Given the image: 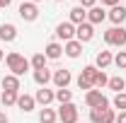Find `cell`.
I'll use <instances>...</instances> for the list:
<instances>
[{
	"instance_id": "cell-21",
	"label": "cell",
	"mask_w": 126,
	"mask_h": 123,
	"mask_svg": "<svg viewBox=\"0 0 126 123\" xmlns=\"http://www.w3.org/2000/svg\"><path fill=\"white\" fill-rule=\"evenodd\" d=\"M39 121L41 123H56L58 121V113H56V111H53V109H41V113H39Z\"/></svg>"
},
{
	"instance_id": "cell-4",
	"label": "cell",
	"mask_w": 126,
	"mask_h": 123,
	"mask_svg": "<svg viewBox=\"0 0 126 123\" xmlns=\"http://www.w3.org/2000/svg\"><path fill=\"white\" fill-rule=\"evenodd\" d=\"M104 41L109 46H126V29L124 27H111L104 31Z\"/></svg>"
},
{
	"instance_id": "cell-14",
	"label": "cell",
	"mask_w": 126,
	"mask_h": 123,
	"mask_svg": "<svg viewBox=\"0 0 126 123\" xmlns=\"http://www.w3.org/2000/svg\"><path fill=\"white\" fill-rule=\"evenodd\" d=\"M0 85H2V89H5V92H19V77L12 75V73L2 77V82H0Z\"/></svg>"
},
{
	"instance_id": "cell-39",
	"label": "cell",
	"mask_w": 126,
	"mask_h": 123,
	"mask_svg": "<svg viewBox=\"0 0 126 123\" xmlns=\"http://www.w3.org/2000/svg\"><path fill=\"white\" fill-rule=\"evenodd\" d=\"M0 97H2V92H0Z\"/></svg>"
},
{
	"instance_id": "cell-3",
	"label": "cell",
	"mask_w": 126,
	"mask_h": 123,
	"mask_svg": "<svg viewBox=\"0 0 126 123\" xmlns=\"http://www.w3.org/2000/svg\"><path fill=\"white\" fill-rule=\"evenodd\" d=\"M85 104L90 109H109V99L99 92V89H90V92L85 94Z\"/></svg>"
},
{
	"instance_id": "cell-12",
	"label": "cell",
	"mask_w": 126,
	"mask_h": 123,
	"mask_svg": "<svg viewBox=\"0 0 126 123\" xmlns=\"http://www.w3.org/2000/svg\"><path fill=\"white\" fill-rule=\"evenodd\" d=\"M63 53H65L68 58H78L80 53H82V44H80L78 39H73V41H65V46H63Z\"/></svg>"
},
{
	"instance_id": "cell-34",
	"label": "cell",
	"mask_w": 126,
	"mask_h": 123,
	"mask_svg": "<svg viewBox=\"0 0 126 123\" xmlns=\"http://www.w3.org/2000/svg\"><path fill=\"white\" fill-rule=\"evenodd\" d=\"M10 2H12V0H0V10H2V7H10Z\"/></svg>"
},
{
	"instance_id": "cell-35",
	"label": "cell",
	"mask_w": 126,
	"mask_h": 123,
	"mask_svg": "<svg viewBox=\"0 0 126 123\" xmlns=\"http://www.w3.org/2000/svg\"><path fill=\"white\" fill-rule=\"evenodd\" d=\"M0 123H10V121H7V116H5V111H0Z\"/></svg>"
},
{
	"instance_id": "cell-18",
	"label": "cell",
	"mask_w": 126,
	"mask_h": 123,
	"mask_svg": "<svg viewBox=\"0 0 126 123\" xmlns=\"http://www.w3.org/2000/svg\"><path fill=\"white\" fill-rule=\"evenodd\" d=\"M70 22H73V24H75V27H78V24H82V22H87V12H85V7H73V10H70Z\"/></svg>"
},
{
	"instance_id": "cell-10",
	"label": "cell",
	"mask_w": 126,
	"mask_h": 123,
	"mask_svg": "<svg viewBox=\"0 0 126 123\" xmlns=\"http://www.w3.org/2000/svg\"><path fill=\"white\" fill-rule=\"evenodd\" d=\"M104 19H107V12H104L99 5H94V7H90V10H87V22H90L92 27H94V24H102Z\"/></svg>"
},
{
	"instance_id": "cell-31",
	"label": "cell",
	"mask_w": 126,
	"mask_h": 123,
	"mask_svg": "<svg viewBox=\"0 0 126 123\" xmlns=\"http://www.w3.org/2000/svg\"><path fill=\"white\" fill-rule=\"evenodd\" d=\"M94 5H97V0H80V7H85V10H90Z\"/></svg>"
},
{
	"instance_id": "cell-13",
	"label": "cell",
	"mask_w": 126,
	"mask_h": 123,
	"mask_svg": "<svg viewBox=\"0 0 126 123\" xmlns=\"http://www.w3.org/2000/svg\"><path fill=\"white\" fill-rule=\"evenodd\" d=\"M53 99H56V92H51V89H46V87L36 89V94H34V101H39V104H44V106H48Z\"/></svg>"
},
{
	"instance_id": "cell-7",
	"label": "cell",
	"mask_w": 126,
	"mask_h": 123,
	"mask_svg": "<svg viewBox=\"0 0 126 123\" xmlns=\"http://www.w3.org/2000/svg\"><path fill=\"white\" fill-rule=\"evenodd\" d=\"M17 12H19V17H22L24 22H34V19L39 17V7H36V2L29 0V2H22Z\"/></svg>"
},
{
	"instance_id": "cell-1",
	"label": "cell",
	"mask_w": 126,
	"mask_h": 123,
	"mask_svg": "<svg viewBox=\"0 0 126 123\" xmlns=\"http://www.w3.org/2000/svg\"><path fill=\"white\" fill-rule=\"evenodd\" d=\"M5 63H7V68L12 70V75H17V77H22V75H24V73H27V70L32 68V65H29V61H27L22 53H17V51L7 53Z\"/></svg>"
},
{
	"instance_id": "cell-2",
	"label": "cell",
	"mask_w": 126,
	"mask_h": 123,
	"mask_svg": "<svg viewBox=\"0 0 126 123\" xmlns=\"http://www.w3.org/2000/svg\"><path fill=\"white\" fill-rule=\"evenodd\" d=\"M94 75H97V68L94 65H85L82 73H80V77H78V87L85 89V92L94 89Z\"/></svg>"
},
{
	"instance_id": "cell-29",
	"label": "cell",
	"mask_w": 126,
	"mask_h": 123,
	"mask_svg": "<svg viewBox=\"0 0 126 123\" xmlns=\"http://www.w3.org/2000/svg\"><path fill=\"white\" fill-rule=\"evenodd\" d=\"M114 121H116L114 109H104V113H102V123H114Z\"/></svg>"
},
{
	"instance_id": "cell-37",
	"label": "cell",
	"mask_w": 126,
	"mask_h": 123,
	"mask_svg": "<svg viewBox=\"0 0 126 123\" xmlns=\"http://www.w3.org/2000/svg\"><path fill=\"white\" fill-rule=\"evenodd\" d=\"M32 2H41V0H32Z\"/></svg>"
},
{
	"instance_id": "cell-11",
	"label": "cell",
	"mask_w": 126,
	"mask_h": 123,
	"mask_svg": "<svg viewBox=\"0 0 126 123\" xmlns=\"http://www.w3.org/2000/svg\"><path fill=\"white\" fill-rule=\"evenodd\" d=\"M0 39L2 41H15L17 39V27L10 24V22H2L0 24Z\"/></svg>"
},
{
	"instance_id": "cell-6",
	"label": "cell",
	"mask_w": 126,
	"mask_h": 123,
	"mask_svg": "<svg viewBox=\"0 0 126 123\" xmlns=\"http://www.w3.org/2000/svg\"><path fill=\"white\" fill-rule=\"evenodd\" d=\"M75 39H78L80 44H87V41H92L94 39V27L90 22H82L75 27Z\"/></svg>"
},
{
	"instance_id": "cell-9",
	"label": "cell",
	"mask_w": 126,
	"mask_h": 123,
	"mask_svg": "<svg viewBox=\"0 0 126 123\" xmlns=\"http://www.w3.org/2000/svg\"><path fill=\"white\" fill-rule=\"evenodd\" d=\"M70 80H73V75H70V70H65V68L56 70V73L51 75V82H53L58 89H65V87L70 85Z\"/></svg>"
},
{
	"instance_id": "cell-33",
	"label": "cell",
	"mask_w": 126,
	"mask_h": 123,
	"mask_svg": "<svg viewBox=\"0 0 126 123\" xmlns=\"http://www.w3.org/2000/svg\"><path fill=\"white\" fill-rule=\"evenodd\" d=\"M114 123H126V111H121V113L116 116V121H114Z\"/></svg>"
},
{
	"instance_id": "cell-24",
	"label": "cell",
	"mask_w": 126,
	"mask_h": 123,
	"mask_svg": "<svg viewBox=\"0 0 126 123\" xmlns=\"http://www.w3.org/2000/svg\"><path fill=\"white\" fill-rule=\"evenodd\" d=\"M109 89H114L116 94H121L126 89V80H124V77H111V80H109Z\"/></svg>"
},
{
	"instance_id": "cell-38",
	"label": "cell",
	"mask_w": 126,
	"mask_h": 123,
	"mask_svg": "<svg viewBox=\"0 0 126 123\" xmlns=\"http://www.w3.org/2000/svg\"><path fill=\"white\" fill-rule=\"evenodd\" d=\"M56 2H63V0H56Z\"/></svg>"
},
{
	"instance_id": "cell-23",
	"label": "cell",
	"mask_w": 126,
	"mask_h": 123,
	"mask_svg": "<svg viewBox=\"0 0 126 123\" xmlns=\"http://www.w3.org/2000/svg\"><path fill=\"white\" fill-rule=\"evenodd\" d=\"M17 99H19V92H2V97H0V101L5 106H17Z\"/></svg>"
},
{
	"instance_id": "cell-16",
	"label": "cell",
	"mask_w": 126,
	"mask_h": 123,
	"mask_svg": "<svg viewBox=\"0 0 126 123\" xmlns=\"http://www.w3.org/2000/svg\"><path fill=\"white\" fill-rule=\"evenodd\" d=\"M44 56H46L48 61H56V58H61V56H63V46L58 44V41H51V44H46Z\"/></svg>"
},
{
	"instance_id": "cell-17",
	"label": "cell",
	"mask_w": 126,
	"mask_h": 123,
	"mask_svg": "<svg viewBox=\"0 0 126 123\" xmlns=\"http://www.w3.org/2000/svg\"><path fill=\"white\" fill-rule=\"evenodd\" d=\"M34 97H29V94H19V99H17V106H19V111H34Z\"/></svg>"
},
{
	"instance_id": "cell-22",
	"label": "cell",
	"mask_w": 126,
	"mask_h": 123,
	"mask_svg": "<svg viewBox=\"0 0 126 123\" xmlns=\"http://www.w3.org/2000/svg\"><path fill=\"white\" fill-rule=\"evenodd\" d=\"M46 56H44V53H34V56H32V61H29V65L32 68H34V70H44V68H46Z\"/></svg>"
},
{
	"instance_id": "cell-20",
	"label": "cell",
	"mask_w": 126,
	"mask_h": 123,
	"mask_svg": "<svg viewBox=\"0 0 126 123\" xmlns=\"http://www.w3.org/2000/svg\"><path fill=\"white\" fill-rule=\"evenodd\" d=\"M34 82H36L39 87H46L48 82H51V73H48V68H44V70H34Z\"/></svg>"
},
{
	"instance_id": "cell-8",
	"label": "cell",
	"mask_w": 126,
	"mask_h": 123,
	"mask_svg": "<svg viewBox=\"0 0 126 123\" xmlns=\"http://www.w3.org/2000/svg\"><path fill=\"white\" fill-rule=\"evenodd\" d=\"M56 36H58L61 41H73V39H75V24H73V22H61V24L56 27Z\"/></svg>"
},
{
	"instance_id": "cell-27",
	"label": "cell",
	"mask_w": 126,
	"mask_h": 123,
	"mask_svg": "<svg viewBox=\"0 0 126 123\" xmlns=\"http://www.w3.org/2000/svg\"><path fill=\"white\" fill-rule=\"evenodd\" d=\"M114 65L121 68V70H126V51H119V53L114 56Z\"/></svg>"
},
{
	"instance_id": "cell-26",
	"label": "cell",
	"mask_w": 126,
	"mask_h": 123,
	"mask_svg": "<svg viewBox=\"0 0 126 123\" xmlns=\"http://www.w3.org/2000/svg\"><path fill=\"white\" fill-rule=\"evenodd\" d=\"M109 85V77L104 75V70H97V75H94V87H107Z\"/></svg>"
},
{
	"instance_id": "cell-32",
	"label": "cell",
	"mask_w": 126,
	"mask_h": 123,
	"mask_svg": "<svg viewBox=\"0 0 126 123\" xmlns=\"http://www.w3.org/2000/svg\"><path fill=\"white\" fill-rule=\"evenodd\" d=\"M99 2H102V5H109V7H116V5H119V0H99Z\"/></svg>"
},
{
	"instance_id": "cell-28",
	"label": "cell",
	"mask_w": 126,
	"mask_h": 123,
	"mask_svg": "<svg viewBox=\"0 0 126 123\" xmlns=\"http://www.w3.org/2000/svg\"><path fill=\"white\" fill-rule=\"evenodd\" d=\"M102 113H104V109H90V121L102 123Z\"/></svg>"
},
{
	"instance_id": "cell-30",
	"label": "cell",
	"mask_w": 126,
	"mask_h": 123,
	"mask_svg": "<svg viewBox=\"0 0 126 123\" xmlns=\"http://www.w3.org/2000/svg\"><path fill=\"white\" fill-rule=\"evenodd\" d=\"M114 106H116V109H121V111H126V94H124V92L114 97Z\"/></svg>"
},
{
	"instance_id": "cell-5",
	"label": "cell",
	"mask_w": 126,
	"mask_h": 123,
	"mask_svg": "<svg viewBox=\"0 0 126 123\" xmlns=\"http://www.w3.org/2000/svg\"><path fill=\"white\" fill-rule=\"evenodd\" d=\"M58 121L61 123H78V106L73 101L61 104V109H58Z\"/></svg>"
},
{
	"instance_id": "cell-25",
	"label": "cell",
	"mask_w": 126,
	"mask_h": 123,
	"mask_svg": "<svg viewBox=\"0 0 126 123\" xmlns=\"http://www.w3.org/2000/svg\"><path fill=\"white\" fill-rule=\"evenodd\" d=\"M56 99L61 101V104H68V101H73V92L65 87V89H56Z\"/></svg>"
},
{
	"instance_id": "cell-36",
	"label": "cell",
	"mask_w": 126,
	"mask_h": 123,
	"mask_svg": "<svg viewBox=\"0 0 126 123\" xmlns=\"http://www.w3.org/2000/svg\"><path fill=\"white\" fill-rule=\"evenodd\" d=\"M2 58H5V51H2V48H0V61H2Z\"/></svg>"
},
{
	"instance_id": "cell-19",
	"label": "cell",
	"mask_w": 126,
	"mask_h": 123,
	"mask_svg": "<svg viewBox=\"0 0 126 123\" xmlns=\"http://www.w3.org/2000/svg\"><path fill=\"white\" fill-rule=\"evenodd\" d=\"M107 17H109L114 24H121V22L126 19V7H124V5H116V7H111V12Z\"/></svg>"
},
{
	"instance_id": "cell-15",
	"label": "cell",
	"mask_w": 126,
	"mask_h": 123,
	"mask_svg": "<svg viewBox=\"0 0 126 123\" xmlns=\"http://www.w3.org/2000/svg\"><path fill=\"white\" fill-rule=\"evenodd\" d=\"M111 63H114V56H111L109 51H99L97 58H94V68H97V70H104V68L111 65Z\"/></svg>"
}]
</instances>
